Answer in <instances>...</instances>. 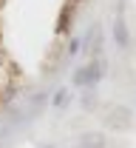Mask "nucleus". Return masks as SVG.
I'll list each match as a JSON object with an SVG mask.
<instances>
[]
</instances>
